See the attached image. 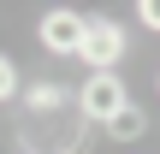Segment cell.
<instances>
[{
	"instance_id": "obj_8",
	"label": "cell",
	"mask_w": 160,
	"mask_h": 154,
	"mask_svg": "<svg viewBox=\"0 0 160 154\" xmlns=\"http://www.w3.org/2000/svg\"><path fill=\"white\" fill-rule=\"evenodd\" d=\"M154 89H160V77H154Z\"/></svg>"
},
{
	"instance_id": "obj_1",
	"label": "cell",
	"mask_w": 160,
	"mask_h": 154,
	"mask_svg": "<svg viewBox=\"0 0 160 154\" xmlns=\"http://www.w3.org/2000/svg\"><path fill=\"white\" fill-rule=\"evenodd\" d=\"M71 101H77V113H83L89 125H107V119L131 101V89H125V77H119V71H89V77H83V89H77Z\"/></svg>"
},
{
	"instance_id": "obj_2",
	"label": "cell",
	"mask_w": 160,
	"mask_h": 154,
	"mask_svg": "<svg viewBox=\"0 0 160 154\" xmlns=\"http://www.w3.org/2000/svg\"><path fill=\"white\" fill-rule=\"evenodd\" d=\"M83 30H89V18H83V12H71V6H48V12H42V24H36L42 47H48V53H59V59H77V53H83Z\"/></svg>"
},
{
	"instance_id": "obj_6",
	"label": "cell",
	"mask_w": 160,
	"mask_h": 154,
	"mask_svg": "<svg viewBox=\"0 0 160 154\" xmlns=\"http://www.w3.org/2000/svg\"><path fill=\"white\" fill-rule=\"evenodd\" d=\"M18 95H24V77H18V59H12V53H0V107H6V101H18Z\"/></svg>"
},
{
	"instance_id": "obj_3",
	"label": "cell",
	"mask_w": 160,
	"mask_h": 154,
	"mask_svg": "<svg viewBox=\"0 0 160 154\" xmlns=\"http://www.w3.org/2000/svg\"><path fill=\"white\" fill-rule=\"evenodd\" d=\"M125 42H131V36H125L119 18H89V30H83V53H77V59H83L89 71H113V65L125 59Z\"/></svg>"
},
{
	"instance_id": "obj_7",
	"label": "cell",
	"mask_w": 160,
	"mask_h": 154,
	"mask_svg": "<svg viewBox=\"0 0 160 154\" xmlns=\"http://www.w3.org/2000/svg\"><path fill=\"white\" fill-rule=\"evenodd\" d=\"M137 18H142V30L160 36V0H137Z\"/></svg>"
},
{
	"instance_id": "obj_5",
	"label": "cell",
	"mask_w": 160,
	"mask_h": 154,
	"mask_svg": "<svg viewBox=\"0 0 160 154\" xmlns=\"http://www.w3.org/2000/svg\"><path fill=\"white\" fill-rule=\"evenodd\" d=\"M65 101H71V89H59V83H24V107L42 113V119L65 113Z\"/></svg>"
},
{
	"instance_id": "obj_4",
	"label": "cell",
	"mask_w": 160,
	"mask_h": 154,
	"mask_svg": "<svg viewBox=\"0 0 160 154\" xmlns=\"http://www.w3.org/2000/svg\"><path fill=\"white\" fill-rule=\"evenodd\" d=\"M101 131H107L113 142H137V137H148V113H142L137 101H125V107H119V113H113Z\"/></svg>"
}]
</instances>
